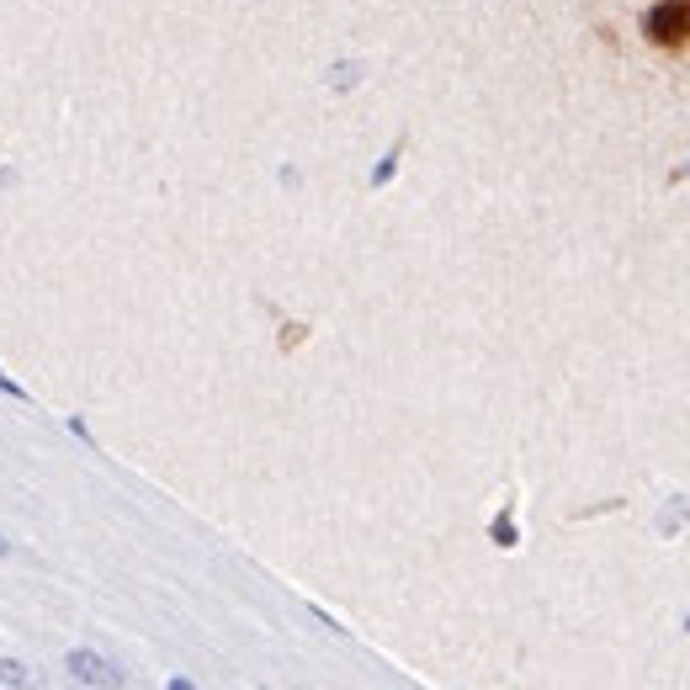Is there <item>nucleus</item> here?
Segmentation results:
<instances>
[{
    "label": "nucleus",
    "mask_w": 690,
    "mask_h": 690,
    "mask_svg": "<svg viewBox=\"0 0 690 690\" xmlns=\"http://www.w3.org/2000/svg\"><path fill=\"white\" fill-rule=\"evenodd\" d=\"M648 37H654V43H686L690 37V0H664V6H654Z\"/></svg>",
    "instance_id": "1"
}]
</instances>
